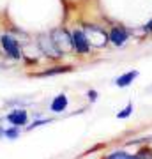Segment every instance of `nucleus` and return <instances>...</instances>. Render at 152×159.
Segmentation results:
<instances>
[{
	"label": "nucleus",
	"instance_id": "14",
	"mask_svg": "<svg viewBox=\"0 0 152 159\" xmlns=\"http://www.w3.org/2000/svg\"><path fill=\"white\" fill-rule=\"evenodd\" d=\"M135 159H152V150L150 148H141L135 156Z\"/></svg>",
	"mask_w": 152,
	"mask_h": 159
},
{
	"label": "nucleus",
	"instance_id": "17",
	"mask_svg": "<svg viewBox=\"0 0 152 159\" xmlns=\"http://www.w3.org/2000/svg\"><path fill=\"white\" fill-rule=\"evenodd\" d=\"M0 124H2V119H0ZM4 133H6V129L0 125V138H4Z\"/></svg>",
	"mask_w": 152,
	"mask_h": 159
},
{
	"label": "nucleus",
	"instance_id": "6",
	"mask_svg": "<svg viewBox=\"0 0 152 159\" xmlns=\"http://www.w3.org/2000/svg\"><path fill=\"white\" fill-rule=\"evenodd\" d=\"M6 120H7V122H11L12 125L21 127V125H27V122H28V113H27V110H23V108L12 110L11 113L6 117Z\"/></svg>",
	"mask_w": 152,
	"mask_h": 159
},
{
	"label": "nucleus",
	"instance_id": "16",
	"mask_svg": "<svg viewBox=\"0 0 152 159\" xmlns=\"http://www.w3.org/2000/svg\"><path fill=\"white\" fill-rule=\"evenodd\" d=\"M87 97H89L90 102H94L97 99V92L96 90H89V92H87Z\"/></svg>",
	"mask_w": 152,
	"mask_h": 159
},
{
	"label": "nucleus",
	"instance_id": "10",
	"mask_svg": "<svg viewBox=\"0 0 152 159\" xmlns=\"http://www.w3.org/2000/svg\"><path fill=\"white\" fill-rule=\"evenodd\" d=\"M71 66H58V67H51V69H48V71H43V73H39V74H35V76H55V74H62V73H69L71 71Z\"/></svg>",
	"mask_w": 152,
	"mask_h": 159
},
{
	"label": "nucleus",
	"instance_id": "15",
	"mask_svg": "<svg viewBox=\"0 0 152 159\" xmlns=\"http://www.w3.org/2000/svg\"><path fill=\"white\" fill-rule=\"evenodd\" d=\"M50 122H51L50 119H44V120H35L34 124H32V125H28L27 129H28V131H30V129H35V127H39V125H44V124H50Z\"/></svg>",
	"mask_w": 152,
	"mask_h": 159
},
{
	"label": "nucleus",
	"instance_id": "12",
	"mask_svg": "<svg viewBox=\"0 0 152 159\" xmlns=\"http://www.w3.org/2000/svg\"><path fill=\"white\" fill-rule=\"evenodd\" d=\"M104 159H135V156H129V154H126V152H122V150H118V152L110 154V156H108V157H104Z\"/></svg>",
	"mask_w": 152,
	"mask_h": 159
},
{
	"label": "nucleus",
	"instance_id": "2",
	"mask_svg": "<svg viewBox=\"0 0 152 159\" xmlns=\"http://www.w3.org/2000/svg\"><path fill=\"white\" fill-rule=\"evenodd\" d=\"M83 32L87 35V41L90 43V46H94V48H103L110 41L106 32L103 29H99V27H96V25H85Z\"/></svg>",
	"mask_w": 152,
	"mask_h": 159
},
{
	"label": "nucleus",
	"instance_id": "7",
	"mask_svg": "<svg viewBox=\"0 0 152 159\" xmlns=\"http://www.w3.org/2000/svg\"><path fill=\"white\" fill-rule=\"evenodd\" d=\"M108 37H110V41H112L115 46H122L126 41H127V37H129V32H127L124 27H115V29L110 32Z\"/></svg>",
	"mask_w": 152,
	"mask_h": 159
},
{
	"label": "nucleus",
	"instance_id": "4",
	"mask_svg": "<svg viewBox=\"0 0 152 159\" xmlns=\"http://www.w3.org/2000/svg\"><path fill=\"white\" fill-rule=\"evenodd\" d=\"M37 44H39V50L44 53L46 57H50V58L62 57V53H60V51L55 48L53 41H51V37H48V35H41L39 41H37Z\"/></svg>",
	"mask_w": 152,
	"mask_h": 159
},
{
	"label": "nucleus",
	"instance_id": "18",
	"mask_svg": "<svg viewBox=\"0 0 152 159\" xmlns=\"http://www.w3.org/2000/svg\"><path fill=\"white\" fill-rule=\"evenodd\" d=\"M147 30H149V32H152V21L149 23V25H147Z\"/></svg>",
	"mask_w": 152,
	"mask_h": 159
},
{
	"label": "nucleus",
	"instance_id": "9",
	"mask_svg": "<svg viewBox=\"0 0 152 159\" xmlns=\"http://www.w3.org/2000/svg\"><path fill=\"white\" fill-rule=\"evenodd\" d=\"M138 74H140L138 71H127V73H124L122 76H118V78L115 80V85H117V87H122V89H124V87L131 85V83H133L136 78H138Z\"/></svg>",
	"mask_w": 152,
	"mask_h": 159
},
{
	"label": "nucleus",
	"instance_id": "3",
	"mask_svg": "<svg viewBox=\"0 0 152 159\" xmlns=\"http://www.w3.org/2000/svg\"><path fill=\"white\" fill-rule=\"evenodd\" d=\"M2 48H4V51H6V55H9L11 58H20L21 57V48H20V44H18V41L14 39V37H11V35H2Z\"/></svg>",
	"mask_w": 152,
	"mask_h": 159
},
{
	"label": "nucleus",
	"instance_id": "11",
	"mask_svg": "<svg viewBox=\"0 0 152 159\" xmlns=\"http://www.w3.org/2000/svg\"><path fill=\"white\" fill-rule=\"evenodd\" d=\"M4 136H6L7 140H16V138L20 136V127H18V125H11L9 129H6Z\"/></svg>",
	"mask_w": 152,
	"mask_h": 159
},
{
	"label": "nucleus",
	"instance_id": "13",
	"mask_svg": "<svg viewBox=\"0 0 152 159\" xmlns=\"http://www.w3.org/2000/svg\"><path fill=\"white\" fill-rule=\"evenodd\" d=\"M131 113H133V102H127V106H126L122 111H118L117 117H118V119H127Z\"/></svg>",
	"mask_w": 152,
	"mask_h": 159
},
{
	"label": "nucleus",
	"instance_id": "5",
	"mask_svg": "<svg viewBox=\"0 0 152 159\" xmlns=\"http://www.w3.org/2000/svg\"><path fill=\"white\" fill-rule=\"evenodd\" d=\"M73 46L78 53H87L90 50V43L87 41L83 30H74L73 32Z\"/></svg>",
	"mask_w": 152,
	"mask_h": 159
},
{
	"label": "nucleus",
	"instance_id": "1",
	"mask_svg": "<svg viewBox=\"0 0 152 159\" xmlns=\"http://www.w3.org/2000/svg\"><path fill=\"white\" fill-rule=\"evenodd\" d=\"M50 37H51V41H53L55 48L60 51L62 55L71 53V51L74 50V46H73V35L69 34L66 29H55V30H51Z\"/></svg>",
	"mask_w": 152,
	"mask_h": 159
},
{
	"label": "nucleus",
	"instance_id": "8",
	"mask_svg": "<svg viewBox=\"0 0 152 159\" xmlns=\"http://www.w3.org/2000/svg\"><path fill=\"white\" fill-rule=\"evenodd\" d=\"M67 96L66 94H58V96L51 101V111H55V113H62V111H66V108H67Z\"/></svg>",
	"mask_w": 152,
	"mask_h": 159
}]
</instances>
